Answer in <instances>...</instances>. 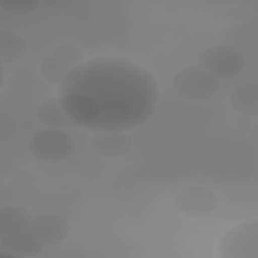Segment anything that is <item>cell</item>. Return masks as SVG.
I'll use <instances>...</instances> for the list:
<instances>
[{
  "mask_svg": "<svg viewBox=\"0 0 258 258\" xmlns=\"http://www.w3.org/2000/svg\"><path fill=\"white\" fill-rule=\"evenodd\" d=\"M28 230L44 246H54L69 237L71 227L69 221L60 215L41 213L32 216Z\"/></svg>",
  "mask_w": 258,
  "mask_h": 258,
  "instance_id": "8992f818",
  "label": "cell"
},
{
  "mask_svg": "<svg viewBox=\"0 0 258 258\" xmlns=\"http://www.w3.org/2000/svg\"><path fill=\"white\" fill-rule=\"evenodd\" d=\"M71 70L72 69L67 67L53 55L46 56L39 62L38 66L39 76L46 83L51 85L61 84Z\"/></svg>",
  "mask_w": 258,
  "mask_h": 258,
  "instance_id": "5bb4252c",
  "label": "cell"
},
{
  "mask_svg": "<svg viewBox=\"0 0 258 258\" xmlns=\"http://www.w3.org/2000/svg\"><path fill=\"white\" fill-rule=\"evenodd\" d=\"M44 247L28 229L0 236V251H7L16 258L36 257Z\"/></svg>",
  "mask_w": 258,
  "mask_h": 258,
  "instance_id": "ba28073f",
  "label": "cell"
},
{
  "mask_svg": "<svg viewBox=\"0 0 258 258\" xmlns=\"http://www.w3.org/2000/svg\"><path fill=\"white\" fill-rule=\"evenodd\" d=\"M217 254L220 258H258V221H243L220 237Z\"/></svg>",
  "mask_w": 258,
  "mask_h": 258,
  "instance_id": "7a4b0ae2",
  "label": "cell"
},
{
  "mask_svg": "<svg viewBox=\"0 0 258 258\" xmlns=\"http://www.w3.org/2000/svg\"><path fill=\"white\" fill-rule=\"evenodd\" d=\"M31 155L45 163H59L69 159L75 152L73 136L61 129H43L34 133L28 143Z\"/></svg>",
  "mask_w": 258,
  "mask_h": 258,
  "instance_id": "6da1fadb",
  "label": "cell"
},
{
  "mask_svg": "<svg viewBox=\"0 0 258 258\" xmlns=\"http://www.w3.org/2000/svg\"><path fill=\"white\" fill-rule=\"evenodd\" d=\"M229 103L239 114L256 116L258 114V85L245 83L235 87L229 95Z\"/></svg>",
  "mask_w": 258,
  "mask_h": 258,
  "instance_id": "8fae6325",
  "label": "cell"
},
{
  "mask_svg": "<svg viewBox=\"0 0 258 258\" xmlns=\"http://www.w3.org/2000/svg\"><path fill=\"white\" fill-rule=\"evenodd\" d=\"M27 50L26 40L13 30L0 31V61L10 64L21 59Z\"/></svg>",
  "mask_w": 258,
  "mask_h": 258,
  "instance_id": "4fadbf2b",
  "label": "cell"
},
{
  "mask_svg": "<svg viewBox=\"0 0 258 258\" xmlns=\"http://www.w3.org/2000/svg\"><path fill=\"white\" fill-rule=\"evenodd\" d=\"M90 144L98 155L117 158L130 150L132 140L129 135L121 131H100L92 136Z\"/></svg>",
  "mask_w": 258,
  "mask_h": 258,
  "instance_id": "9c48e42d",
  "label": "cell"
},
{
  "mask_svg": "<svg viewBox=\"0 0 258 258\" xmlns=\"http://www.w3.org/2000/svg\"><path fill=\"white\" fill-rule=\"evenodd\" d=\"M41 5L38 0H0L3 10L14 15H26L36 11Z\"/></svg>",
  "mask_w": 258,
  "mask_h": 258,
  "instance_id": "2e32d148",
  "label": "cell"
},
{
  "mask_svg": "<svg viewBox=\"0 0 258 258\" xmlns=\"http://www.w3.org/2000/svg\"><path fill=\"white\" fill-rule=\"evenodd\" d=\"M5 80V71H4V64L1 63V70H0V86L2 87Z\"/></svg>",
  "mask_w": 258,
  "mask_h": 258,
  "instance_id": "e0dca14e",
  "label": "cell"
},
{
  "mask_svg": "<svg viewBox=\"0 0 258 258\" xmlns=\"http://www.w3.org/2000/svg\"><path fill=\"white\" fill-rule=\"evenodd\" d=\"M175 207L181 215L188 218H205L217 211L219 197L206 185H190L177 194Z\"/></svg>",
  "mask_w": 258,
  "mask_h": 258,
  "instance_id": "5b68a950",
  "label": "cell"
},
{
  "mask_svg": "<svg viewBox=\"0 0 258 258\" xmlns=\"http://www.w3.org/2000/svg\"><path fill=\"white\" fill-rule=\"evenodd\" d=\"M36 117L40 124L51 129L73 128L76 124L67 115L59 100L48 98L36 108Z\"/></svg>",
  "mask_w": 258,
  "mask_h": 258,
  "instance_id": "30bf717a",
  "label": "cell"
},
{
  "mask_svg": "<svg viewBox=\"0 0 258 258\" xmlns=\"http://www.w3.org/2000/svg\"><path fill=\"white\" fill-rule=\"evenodd\" d=\"M52 55L64 63L70 69L80 66L84 59V51L73 43H63L54 47Z\"/></svg>",
  "mask_w": 258,
  "mask_h": 258,
  "instance_id": "9a60e30c",
  "label": "cell"
},
{
  "mask_svg": "<svg viewBox=\"0 0 258 258\" xmlns=\"http://www.w3.org/2000/svg\"><path fill=\"white\" fill-rule=\"evenodd\" d=\"M31 218L29 211L21 206L13 204L1 205L0 236L28 229Z\"/></svg>",
  "mask_w": 258,
  "mask_h": 258,
  "instance_id": "7c38bea8",
  "label": "cell"
},
{
  "mask_svg": "<svg viewBox=\"0 0 258 258\" xmlns=\"http://www.w3.org/2000/svg\"><path fill=\"white\" fill-rule=\"evenodd\" d=\"M200 66L217 80L227 81L242 73L246 60L237 47L229 44H217L202 53Z\"/></svg>",
  "mask_w": 258,
  "mask_h": 258,
  "instance_id": "3957f363",
  "label": "cell"
},
{
  "mask_svg": "<svg viewBox=\"0 0 258 258\" xmlns=\"http://www.w3.org/2000/svg\"><path fill=\"white\" fill-rule=\"evenodd\" d=\"M59 102L76 126L88 127L96 123L99 116V105L92 97L74 92L63 95Z\"/></svg>",
  "mask_w": 258,
  "mask_h": 258,
  "instance_id": "52a82bcc",
  "label": "cell"
},
{
  "mask_svg": "<svg viewBox=\"0 0 258 258\" xmlns=\"http://www.w3.org/2000/svg\"><path fill=\"white\" fill-rule=\"evenodd\" d=\"M172 87L185 100L204 101L217 93L220 81L201 66H188L174 75Z\"/></svg>",
  "mask_w": 258,
  "mask_h": 258,
  "instance_id": "277c9868",
  "label": "cell"
}]
</instances>
